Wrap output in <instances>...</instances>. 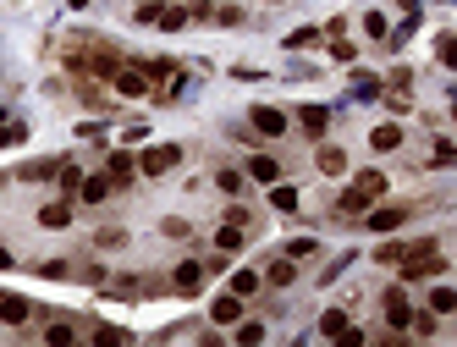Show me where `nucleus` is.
I'll list each match as a JSON object with an SVG mask.
<instances>
[{"mask_svg":"<svg viewBox=\"0 0 457 347\" xmlns=\"http://www.w3.org/2000/svg\"><path fill=\"white\" fill-rule=\"evenodd\" d=\"M381 193H385V177H381V171H358V182L336 199V209H342V215H364V209L375 204Z\"/></svg>","mask_w":457,"mask_h":347,"instance_id":"nucleus-1","label":"nucleus"},{"mask_svg":"<svg viewBox=\"0 0 457 347\" xmlns=\"http://www.w3.org/2000/svg\"><path fill=\"white\" fill-rule=\"evenodd\" d=\"M176 160H182V149H176V143H154V149L138 154V171H144V177H165Z\"/></svg>","mask_w":457,"mask_h":347,"instance_id":"nucleus-2","label":"nucleus"},{"mask_svg":"<svg viewBox=\"0 0 457 347\" xmlns=\"http://www.w3.org/2000/svg\"><path fill=\"white\" fill-rule=\"evenodd\" d=\"M242 226H248V215H242V209H231L226 220H221V232H215V248H221V254L242 248Z\"/></svg>","mask_w":457,"mask_h":347,"instance_id":"nucleus-3","label":"nucleus"},{"mask_svg":"<svg viewBox=\"0 0 457 347\" xmlns=\"http://www.w3.org/2000/svg\"><path fill=\"white\" fill-rule=\"evenodd\" d=\"M248 122H254V133H265V138H281V133H287V116H281V111H270V105H254V116H248Z\"/></svg>","mask_w":457,"mask_h":347,"instance_id":"nucleus-4","label":"nucleus"},{"mask_svg":"<svg viewBox=\"0 0 457 347\" xmlns=\"http://www.w3.org/2000/svg\"><path fill=\"white\" fill-rule=\"evenodd\" d=\"M116 94H122V99H144V94H149V77L133 72V67H116Z\"/></svg>","mask_w":457,"mask_h":347,"instance_id":"nucleus-5","label":"nucleus"},{"mask_svg":"<svg viewBox=\"0 0 457 347\" xmlns=\"http://www.w3.org/2000/svg\"><path fill=\"white\" fill-rule=\"evenodd\" d=\"M408 215H413V204H391V209H375V215H369V232H397V226H402Z\"/></svg>","mask_w":457,"mask_h":347,"instance_id":"nucleus-6","label":"nucleus"},{"mask_svg":"<svg viewBox=\"0 0 457 347\" xmlns=\"http://www.w3.org/2000/svg\"><path fill=\"white\" fill-rule=\"evenodd\" d=\"M381 303H385V320H391V325H408V314H413V303H408V292H402V287H391V292H385Z\"/></svg>","mask_w":457,"mask_h":347,"instance_id":"nucleus-7","label":"nucleus"},{"mask_svg":"<svg viewBox=\"0 0 457 347\" xmlns=\"http://www.w3.org/2000/svg\"><path fill=\"white\" fill-rule=\"evenodd\" d=\"M171 287H176V292H199V287H204V265L182 259V265H176V276H171Z\"/></svg>","mask_w":457,"mask_h":347,"instance_id":"nucleus-8","label":"nucleus"},{"mask_svg":"<svg viewBox=\"0 0 457 347\" xmlns=\"http://www.w3.org/2000/svg\"><path fill=\"white\" fill-rule=\"evenodd\" d=\"M237 314H242V298H237V292H226V298H215V309H210V320H215V325H231Z\"/></svg>","mask_w":457,"mask_h":347,"instance_id":"nucleus-9","label":"nucleus"},{"mask_svg":"<svg viewBox=\"0 0 457 347\" xmlns=\"http://www.w3.org/2000/svg\"><path fill=\"white\" fill-rule=\"evenodd\" d=\"M381 88H385V77H375V72H353V94H358V99H381Z\"/></svg>","mask_w":457,"mask_h":347,"instance_id":"nucleus-10","label":"nucleus"},{"mask_svg":"<svg viewBox=\"0 0 457 347\" xmlns=\"http://www.w3.org/2000/svg\"><path fill=\"white\" fill-rule=\"evenodd\" d=\"M39 226H50V232H67V226H72V209H67V204H44V209H39Z\"/></svg>","mask_w":457,"mask_h":347,"instance_id":"nucleus-11","label":"nucleus"},{"mask_svg":"<svg viewBox=\"0 0 457 347\" xmlns=\"http://www.w3.org/2000/svg\"><path fill=\"white\" fill-rule=\"evenodd\" d=\"M248 177H254V182H276V177H281V166H276L270 154H254V160H248Z\"/></svg>","mask_w":457,"mask_h":347,"instance_id":"nucleus-12","label":"nucleus"},{"mask_svg":"<svg viewBox=\"0 0 457 347\" xmlns=\"http://www.w3.org/2000/svg\"><path fill=\"white\" fill-rule=\"evenodd\" d=\"M28 314H33V309H28V298H0V320H6V325H22Z\"/></svg>","mask_w":457,"mask_h":347,"instance_id":"nucleus-13","label":"nucleus"},{"mask_svg":"<svg viewBox=\"0 0 457 347\" xmlns=\"http://www.w3.org/2000/svg\"><path fill=\"white\" fill-rule=\"evenodd\" d=\"M298 122H304V133H314V138H319V133H325V122H331V116H325V111H319V105H304V111H298Z\"/></svg>","mask_w":457,"mask_h":347,"instance_id":"nucleus-14","label":"nucleus"},{"mask_svg":"<svg viewBox=\"0 0 457 347\" xmlns=\"http://www.w3.org/2000/svg\"><path fill=\"white\" fill-rule=\"evenodd\" d=\"M292 276H298V271H292V259H270V265H265V276H259V281H276V287H287Z\"/></svg>","mask_w":457,"mask_h":347,"instance_id":"nucleus-15","label":"nucleus"},{"mask_svg":"<svg viewBox=\"0 0 457 347\" xmlns=\"http://www.w3.org/2000/svg\"><path fill=\"white\" fill-rule=\"evenodd\" d=\"M319 171H325V177H342V171H347V154H342V149H319Z\"/></svg>","mask_w":457,"mask_h":347,"instance_id":"nucleus-16","label":"nucleus"},{"mask_svg":"<svg viewBox=\"0 0 457 347\" xmlns=\"http://www.w3.org/2000/svg\"><path fill=\"white\" fill-rule=\"evenodd\" d=\"M369 143H375V149H397V143H402V127H391V122H385V127L369 133Z\"/></svg>","mask_w":457,"mask_h":347,"instance_id":"nucleus-17","label":"nucleus"},{"mask_svg":"<svg viewBox=\"0 0 457 347\" xmlns=\"http://www.w3.org/2000/svg\"><path fill=\"white\" fill-rule=\"evenodd\" d=\"M430 309H435V314H452V309H457V292H452V287H435V292H430Z\"/></svg>","mask_w":457,"mask_h":347,"instance_id":"nucleus-18","label":"nucleus"},{"mask_svg":"<svg viewBox=\"0 0 457 347\" xmlns=\"http://www.w3.org/2000/svg\"><path fill=\"white\" fill-rule=\"evenodd\" d=\"M133 171H138V160H133V154H110V177H116V182H127Z\"/></svg>","mask_w":457,"mask_h":347,"instance_id":"nucleus-19","label":"nucleus"},{"mask_svg":"<svg viewBox=\"0 0 457 347\" xmlns=\"http://www.w3.org/2000/svg\"><path fill=\"white\" fill-rule=\"evenodd\" d=\"M77 188H83V199H88V204H99V199L110 193V182H105V177H88V182H77Z\"/></svg>","mask_w":457,"mask_h":347,"instance_id":"nucleus-20","label":"nucleus"},{"mask_svg":"<svg viewBox=\"0 0 457 347\" xmlns=\"http://www.w3.org/2000/svg\"><path fill=\"white\" fill-rule=\"evenodd\" d=\"M342 331H347V314H342V309H331V314L319 320V337H342Z\"/></svg>","mask_w":457,"mask_h":347,"instance_id":"nucleus-21","label":"nucleus"},{"mask_svg":"<svg viewBox=\"0 0 457 347\" xmlns=\"http://www.w3.org/2000/svg\"><path fill=\"white\" fill-rule=\"evenodd\" d=\"M435 56H441V67H457V39H452V33L435 39Z\"/></svg>","mask_w":457,"mask_h":347,"instance_id":"nucleus-22","label":"nucleus"},{"mask_svg":"<svg viewBox=\"0 0 457 347\" xmlns=\"http://www.w3.org/2000/svg\"><path fill=\"white\" fill-rule=\"evenodd\" d=\"M254 287H259V271H237V276H231V292H237V298H248Z\"/></svg>","mask_w":457,"mask_h":347,"instance_id":"nucleus-23","label":"nucleus"},{"mask_svg":"<svg viewBox=\"0 0 457 347\" xmlns=\"http://www.w3.org/2000/svg\"><path fill=\"white\" fill-rule=\"evenodd\" d=\"M56 177H61V188H77V182H83V171H77L72 160H56Z\"/></svg>","mask_w":457,"mask_h":347,"instance_id":"nucleus-24","label":"nucleus"},{"mask_svg":"<svg viewBox=\"0 0 457 347\" xmlns=\"http://www.w3.org/2000/svg\"><path fill=\"white\" fill-rule=\"evenodd\" d=\"M154 22H160V28H165V33H176V28H182V22H188V11H182V6H176V11H160V17H154Z\"/></svg>","mask_w":457,"mask_h":347,"instance_id":"nucleus-25","label":"nucleus"},{"mask_svg":"<svg viewBox=\"0 0 457 347\" xmlns=\"http://www.w3.org/2000/svg\"><path fill=\"white\" fill-rule=\"evenodd\" d=\"M67 271H72L67 259H44V265H39V276H44V281H61V276H67Z\"/></svg>","mask_w":457,"mask_h":347,"instance_id":"nucleus-26","label":"nucleus"},{"mask_svg":"<svg viewBox=\"0 0 457 347\" xmlns=\"http://www.w3.org/2000/svg\"><path fill=\"white\" fill-rule=\"evenodd\" d=\"M215 188H221V193H242V171H221Z\"/></svg>","mask_w":457,"mask_h":347,"instance_id":"nucleus-27","label":"nucleus"},{"mask_svg":"<svg viewBox=\"0 0 457 347\" xmlns=\"http://www.w3.org/2000/svg\"><path fill=\"white\" fill-rule=\"evenodd\" d=\"M314 39H319L314 28H298V33H287V50H304V45H314Z\"/></svg>","mask_w":457,"mask_h":347,"instance_id":"nucleus-28","label":"nucleus"},{"mask_svg":"<svg viewBox=\"0 0 457 347\" xmlns=\"http://www.w3.org/2000/svg\"><path fill=\"white\" fill-rule=\"evenodd\" d=\"M270 204H276V209H298V193H292V188H276Z\"/></svg>","mask_w":457,"mask_h":347,"instance_id":"nucleus-29","label":"nucleus"},{"mask_svg":"<svg viewBox=\"0 0 457 347\" xmlns=\"http://www.w3.org/2000/svg\"><path fill=\"white\" fill-rule=\"evenodd\" d=\"M28 138V127H22V122H17V127H0V149H11V143H22Z\"/></svg>","mask_w":457,"mask_h":347,"instance_id":"nucleus-30","label":"nucleus"},{"mask_svg":"<svg viewBox=\"0 0 457 347\" xmlns=\"http://www.w3.org/2000/svg\"><path fill=\"white\" fill-rule=\"evenodd\" d=\"M44 342H56V347H67V342H72V325H50V331H44Z\"/></svg>","mask_w":457,"mask_h":347,"instance_id":"nucleus-31","label":"nucleus"},{"mask_svg":"<svg viewBox=\"0 0 457 347\" xmlns=\"http://www.w3.org/2000/svg\"><path fill=\"white\" fill-rule=\"evenodd\" d=\"M402 248H408V243H385L375 259H381V265H397V259H402Z\"/></svg>","mask_w":457,"mask_h":347,"instance_id":"nucleus-32","label":"nucleus"},{"mask_svg":"<svg viewBox=\"0 0 457 347\" xmlns=\"http://www.w3.org/2000/svg\"><path fill=\"white\" fill-rule=\"evenodd\" d=\"M364 28H369V39H385V17H381V11H369V17H364Z\"/></svg>","mask_w":457,"mask_h":347,"instance_id":"nucleus-33","label":"nucleus"},{"mask_svg":"<svg viewBox=\"0 0 457 347\" xmlns=\"http://www.w3.org/2000/svg\"><path fill=\"white\" fill-rule=\"evenodd\" d=\"M308 254H314V237H298V243L287 248V259H308Z\"/></svg>","mask_w":457,"mask_h":347,"instance_id":"nucleus-34","label":"nucleus"},{"mask_svg":"<svg viewBox=\"0 0 457 347\" xmlns=\"http://www.w3.org/2000/svg\"><path fill=\"white\" fill-rule=\"evenodd\" d=\"M385 83H391V88H413V72H408V67H397L391 77H385Z\"/></svg>","mask_w":457,"mask_h":347,"instance_id":"nucleus-35","label":"nucleus"},{"mask_svg":"<svg viewBox=\"0 0 457 347\" xmlns=\"http://www.w3.org/2000/svg\"><path fill=\"white\" fill-rule=\"evenodd\" d=\"M452 160H457V149H452L447 138H441V143H435V166H452Z\"/></svg>","mask_w":457,"mask_h":347,"instance_id":"nucleus-36","label":"nucleus"},{"mask_svg":"<svg viewBox=\"0 0 457 347\" xmlns=\"http://www.w3.org/2000/svg\"><path fill=\"white\" fill-rule=\"evenodd\" d=\"M402 11H408V17H419V0H402Z\"/></svg>","mask_w":457,"mask_h":347,"instance_id":"nucleus-37","label":"nucleus"},{"mask_svg":"<svg viewBox=\"0 0 457 347\" xmlns=\"http://www.w3.org/2000/svg\"><path fill=\"white\" fill-rule=\"evenodd\" d=\"M0 271H11V254H6V248H0Z\"/></svg>","mask_w":457,"mask_h":347,"instance_id":"nucleus-38","label":"nucleus"},{"mask_svg":"<svg viewBox=\"0 0 457 347\" xmlns=\"http://www.w3.org/2000/svg\"><path fill=\"white\" fill-rule=\"evenodd\" d=\"M72 6H77V11H88V0H72Z\"/></svg>","mask_w":457,"mask_h":347,"instance_id":"nucleus-39","label":"nucleus"}]
</instances>
